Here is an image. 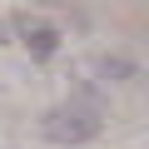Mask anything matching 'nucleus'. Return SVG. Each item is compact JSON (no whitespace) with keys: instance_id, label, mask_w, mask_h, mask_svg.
<instances>
[{"instance_id":"1","label":"nucleus","mask_w":149,"mask_h":149,"mask_svg":"<svg viewBox=\"0 0 149 149\" xmlns=\"http://www.w3.org/2000/svg\"><path fill=\"white\" fill-rule=\"evenodd\" d=\"M40 129H45V139H55V144H85V139L100 134V119H95L90 109H50Z\"/></svg>"},{"instance_id":"2","label":"nucleus","mask_w":149,"mask_h":149,"mask_svg":"<svg viewBox=\"0 0 149 149\" xmlns=\"http://www.w3.org/2000/svg\"><path fill=\"white\" fill-rule=\"evenodd\" d=\"M25 45H30L35 55H50V50L60 45V35H55L50 25H25Z\"/></svg>"}]
</instances>
